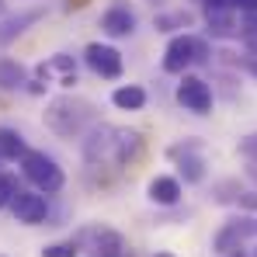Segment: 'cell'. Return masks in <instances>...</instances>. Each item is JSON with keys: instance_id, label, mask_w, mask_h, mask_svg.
<instances>
[{"instance_id": "27", "label": "cell", "mask_w": 257, "mask_h": 257, "mask_svg": "<svg viewBox=\"0 0 257 257\" xmlns=\"http://www.w3.org/2000/svg\"><path fill=\"white\" fill-rule=\"evenodd\" d=\"M240 66H243V70H247V73H250V77L257 80V56H247V59H243Z\"/></svg>"}, {"instance_id": "21", "label": "cell", "mask_w": 257, "mask_h": 257, "mask_svg": "<svg viewBox=\"0 0 257 257\" xmlns=\"http://www.w3.org/2000/svg\"><path fill=\"white\" fill-rule=\"evenodd\" d=\"M240 42H243V49H247L250 56H257V14H247V18H243V25H240Z\"/></svg>"}, {"instance_id": "8", "label": "cell", "mask_w": 257, "mask_h": 257, "mask_svg": "<svg viewBox=\"0 0 257 257\" xmlns=\"http://www.w3.org/2000/svg\"><path fill=\"white\" fill-rule=\"evenodd\" d=\"M84 59H87V66H90L97 77H104V80H118L122 70H125L122 52H118L115 45H104V42H90L84 49Z\"/></svg>"}, {"instance_id": "3", "label": "cell", "mask_w": 257, "mask_h": 257, "mask_svg": "<svg viewBox=\"0 0 257 257\" xmlns=\"http://www.w3.org/2000/svg\"><path fill=\"white\" fill-rule=\"evenodd\" d=\"M209 59V42L198 39V35H177L171 39V45L164 49V73H181L195 63H205Z\"/></svg>"}, {"instance_id": "33", "label": "cell", "mask_w": 257, "mask_h": 257, "mask_svg": "<svg viewBox=\"0 0 257 257\" xmlns=\"http://www.w3.org/2000/svg\"><path fill=\"white\" fill-rule=\"evenodd\" d=\"M254 222H257V219H254Z\"/></svg>"}, {"instance_id": "30", "label": "cell", "mask_w": 257, "mask_h": 257, "mask_svg": "<svg viewBox=\"0 0 257 257\" xmlns=\"http://www.w3.org/2000/svg\"><path fill=\"white\" fill-rule=\"evenodd\" d=\"M153 257H174V254H167V250H160V254H153Z\"/></svg>"}, {"instance_id": "18", "label": "cell", "mask_w": 257, "mask_h": 257, "mask_svg": "<svg viewBox=\"0 0 257 257\" xmlns=\"http://www.w3.org/2000/svg\"><path fill=\"white\" fill-rule=\"evenodd\" d=\"M25 153H28L25 136H21L18 128L0 125V157H4V160H18V157H25Z\"/></svg>"}, {"instance_id": "25", "label": "cell", "mask_w": 257, "mask_h": 257, "mask_svg": "<svg viewBox=\"0 0 257 257\" xmlns=\"http://www.w3.org/2000/svg\"><path fill=\"white\" fill-rule=\"evenodd\" d=\"M198 4H202L205 11H229V7H233L229 0H198Z\"/></svg>"}, {"instance_id": "16", "label": "cell", "mask_w": 257, "mask_h": 257, "mask_svg": "<svg viewBox=\"0 0 257 257\" xmlns=\"http://www.w3.org/2000/svg\"><path fill=\"white\" fill-rule=\"evenodd\" d=\"M42 18V11L35 7V11H21V14H14V18H4L0 21V42H11V39H18L28 25H35Z\"/></svg>"}, {"instance_id": "7", "label": "cell", "mask_w": 257, "mask_h": 257, "mask_svg": "<svg viewBox=\"0 0 257 257\" xmlns=\"http://www.w3.org/2000/svg\"><path fill=\"white\" fill-rule=\"evenodd\" d=\"M250 233H257L254 219H243V215H240V219L222 222V229L212 236V254L229 257V254H236V250H243V240H247Z\"/></svg>"}, {"instance_id": "14", "label": "cell", "mask_w": 257, "mask_h": 257, "mask_svg": "<svg viewBox=\"0 0 257 257\" xmlns=\"http://www.w3.org/2000/svg\"><path fill=\"white\" fill-rule=\"evenodd\" d=\"M146 191H150V202H157V205H177L181 202V181L177 177H167V174L153 177Z\"/></svg>"}, {"instance_id": "13", "label": "cell", "mask_w": 257, "mask_h": 257, "mask_svg": "<svg viewBox=\"0 0 257 257\" xmlns=\"http://www.w3.org/2000/svg\"><path fill=\"white\" fill-rule=\"evenodd\" d=\"M205 25H209L212 39H240V25L233 18V7L229 11H205Z\"/></svg>"}, {"instance_id": "26", "label": "cell", "mask_w": 257, "mask_h": 257, "mask_svg": "<svg viewBox=\"0 0 257 257\" xmlns=\"http://www.w3.org/2000/svg\"><path fill=\"white\" fill-rule=\"evenodd\" d=\"M229 4H233V11L240 7L243 14H257V0H229Z\"/></svg>"}, {"instance_id": "6", "label": "cell", "mask_w": 257, "mask_h": 257, "mask_svg": "<svg viewBox=\"0 0 257 257\" xmlns=\"http://www.w3.org/2000/svg\"><path fill=\"white\" fill-rule=\"evenodd\" d=\"M171 160H177V171L184 177V184H202L205 181V157H202L198 139H184V143L171 146Z\"/></svg>"}, {"instance_id": "11", "label": "cell", "mask_w": 257, "mask_h": 257, "mask_svg": "<svg viewBox=\"0 0 257 257\" xmlns=\"http://www.w3.org/2000/svg\"><path fill=\"white\" fill-rule=\"evenodd\" d=\"M101 28H104V35H111V39H125V35L136 32V11L125 7V4L108 7L104 18H101Z\"/></svg>"}, {"instance_id": "20", "label": "cell", "mask_w": 257, "mask_h": 257, "mask_svg": "<svg viewBox=\"0 0 257 257\" xmlns=\"http://www.w3.org/2000/svg\"><path fill=\"white\" fill-rule=\"evenodd\" d=\"M243 191H247V188H240V181H219V184H215V202L236 205V198H240Z\"/></svg>"}, {"instance_id": "17", "label": "cell", "mask_w": 257, "mask_h": 257, "mask_svg": "<svg viewBox=\"0 0 257 257\" xmlns=\"http://www.w3.org/2000/svg\"><path fill=\"white\" fill-rule=\"evenodd\" d=\"M28 84V70L18 59H0V90H21Z\"/></svg>"}, {"instance_id": "19", "label": "cell", "mask_w": 257, "mask_h": 257, "mask_svg": "<svg viewBox=\"0 0 257 257\" xmlns=\"http://www.w3.org/2000/svg\"><path fill=\"white\" fill-rule=\"evenodd\" d=\"M191 14L188 11H171V14H157V32H174V28H188Z\"/></svg>"}, {"instance_id": "5", "label": "cell", "mask_w": 257, "mask_h": 257, "mask_svg": "<svg viewBox=\"0 0 257 257\" xmlns=\"http://www.w3.org/2000/svg\"><path fill=\"white\" fill-rule=\"evenodd\" d=\"M115 139L118 125H94L84 139V160L90 167H115Z\"/></svg>"}, {"instance_id": "2", "label": "cell", "mask_w": 257, "mask_h": 257, "mask_svg": "<svg viewBox=\"0 0 257 257\" xmlns=\"http://www.w3.org/2000/svg\"><path fill=\"white\" fill-rule=\"evenodd\" d=\"M21 171H25V177H28L42 195H56V191L66 184L63 167H59L49 153H42V150H28V153L21 157Z\"/></svg>"}, {"instance_id": "4", "label": "cell", "mask_w": 257, "mask_h": 257, "mask_svg": "<svg viewBox=\"0 0 257 257\" xmlns=\"http://www.w3.org/2000/svg\"><path fill=\"white\" fill-rule=\"evenodd\" d=\"M77 247H84L90 257H128L125 236L111 226H87L77 240Z\"/></svg>"}, {"instance_id": "15", "label": "cell", "mask_w": 257, "mask_h": 257, "mask_svg": "<svg viewBox=\"0 0 257 257\" xmlns=\"http://www.w3.org/2000/svg\"><path fill=\"white\" fill-rule=\"evenodd\" d=\"M111 104L122 108V111H139L146 104V90L139 84H122V87L111 90Z\"/></svg>"}, {"instance_id": "31", "label": "cell", "mask_w": 257, "mask_h": 257, "mask_svg": "<svg viewBox=\"0 0 257 257\" xmlns=\"http://www.w3.org/2000/svg\"><path fill=\"white\" fill-rule=\"evenodd\" d=\"M229 257H247V254H243V250H236V254H229Z\"/></svg>"}, {"instance_id": "32", "label": "cell", "mask_w": 257, "mask_h": 257, "mask_svg": "<svg viewBox=\"0 0 257 257\" xmlns=\"http://www.w3.org/2000/svg\"><path fill=\"white\" fill-rule=\"evenodd\" d=\"M254 257H257V250H254Z\"/></svg>"}, {"instance_id": "22", "label": "cell", "mask_w": 257, "mask_h": 257, "mask_svg": "<svg viewBox=\"0 0 257 257\" xmlns=\"http://www.w3.org/2000/svg\"><path fill=\"white\" fill-rule=\"evenodd\" d=\"M77 254H80L77 240H59V243H49V247H42V257H77Z\"/></svg>"}, {"instance_id": "9", "label": "cell", "mask_w": 257, "mask_h": 257, "mask_svg": "<svg viewBox=\"0 0 257 257\" xmlns=\"http://www.w3.org/2000/svg\"><path fill=\"white\" fill-rule=\"evenodd\" d=\"M177 104L195 111V115H209L212 111V87L205 84L202 77H191L184 73L181 84H177Z\"/></svg>"}, {"instance_id": "10", "label": "cell", "mask_w": 257, "mask_h": 257, "mask_svg": "<svg viewBox=\"0 0 257 257\" xmlns=\"http://www.w3.org/2000/svg\"><path fill=\"white\" fill-rule=\"evenodd\" d=\"M11 212L18 222H25V226H39L49 219V202H45V195L39 191H18V198L11 202Z\"/></svg>"}, {"instance_id": "28", "label": "cell", "mask_w": 257, "mask_h": 257, "mask_svg": "<svg viewBox=\"0 0 257 257\" xmlns=\"http://www.w3.org/2000/svg\"><path fill=\"white\" fill-rule=\"evenodd\" d=\"M80 7H87V0H66V11H80Z\"/></svg>"}, {"instance_id": "29", "label": "cell", "mask_w": 257, "mask_h": 257, "mask_svg": "<svg viewBox=\"0 0 257 257\" xmlns=\"http://www.w3.org/2000/svg\"><path fill=\"white\" fill-rule=\"evenodd\" d=\"M247 174H250V177L257 181V164H250V167H247Z\"/></svg>"}, {"instance_id": "12", "label": "cell", "mask_w": 257, "mask_h": 257, "mask_svg": "<svg viewBox=\"0 0 257 257\" xmlns=\"http://www.w3.org/2000/svg\"><path fill=\"white\" fill-rule=\"evenodd\" d=\"M143 132H136V128H118V139H115V167H125L132 164L139 153H143Z\"/></svg>"}, {"instance_id": "23", "label": "cell", "mask_w": 257, "mask_h": 257, "mask_svg": "<svg viewBox=\"0 0 257 257\" xmlns=\"http://www.w3.org/2000/svg\"><path fill=\"white\" fill-rule=\"evenodd\" d=\"M18 191H21L18 181H14L11 174H0V209H7V205L18 198Z\"/></svg>"}, {"instance_id": "24", "label": "cell", "mask_w": 257, "mask_h": 257, "mask_svg": "<svg viewBox=\"0 0 257 257\" xmlns=\"http://www.w3.org/2000/svg\"><path fill=\"white\" fill-rule=\"evenodd\" d=\"M236 150H240V157H247V164H257V132H250V136H243Z\"/></svg>"}, {"instance_id": "1", "label": "cell", "mask_w": 257, "mask_h": 257, "mask_svg": "<svg viewBox=\"0 0 257 257\" xmlns=\"http://www.w3.org/2000/svg\"><path fill=\"white\" fill-rule=\"evenodd\" d=\"M45 125L52 128L59 139H80L84 132L97 125V108L77 97V94H59L45 104Z\"/></svg>"}]
</instances>
